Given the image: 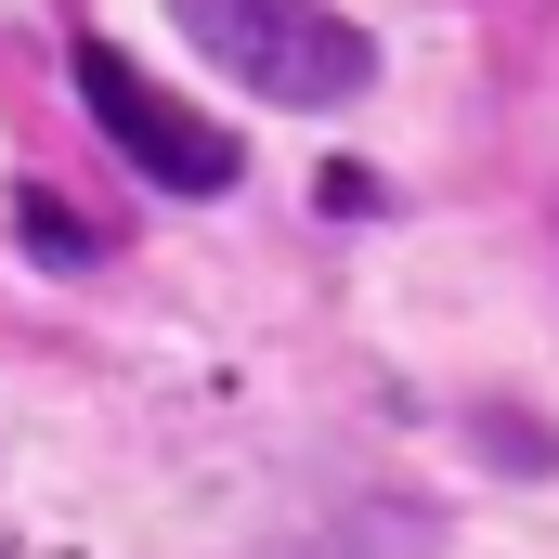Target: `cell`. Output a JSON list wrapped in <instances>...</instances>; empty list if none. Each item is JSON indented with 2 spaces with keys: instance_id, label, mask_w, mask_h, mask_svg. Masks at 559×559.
<instances>
[{
  "instance_id": "obj_1",
  "label": "cell",
  "mask_w": 559,
  "mask_h": 559,
  "mask_svg": "<svg viewBox=\"0 0 559 559\" xmlns=\"http://www.w3.org/2000/svg\"><path fill=\"white\" fill-rule=\"evenodd\" d=\"M169 26L222 79H248L261 105H352L378 79V39L352 13H325V0H169Z\"/></svg>"
},
{
  "instance_id": "obj_2",
  "label": "cell",
  "mask_w": 559,
  "mask_h": 559,
  "mask_svg": "<svg viewBox=\"0 0 559 559\" xmlns=\"http://www.w3.org/2000/svg\"><path fill=\"white\" fill-rule=\"evenodd\" d=\"M79 92H92L105 143L131 156L143 182H169V195H222V182H235V131H222V118H195L182 92H156L118 39H79Z\"/></svg>"
},
{
  "instance_id": "obj_3",
  "label": "cell",
  "mask_w": 559,
  "mask_h": 559,
  "mask_svg": "<svg viewBox=\"0 0 559 559\" xmlns=\"http://www.w3.org/2000/svg\"><path fill=\"white\" fill-rule=\"evenodd\" d=\"M13 222H26V235H39V261H92V222H79V209H66V195H39V182H26V195H13Z\"/></svg>"
}]
</instances>
